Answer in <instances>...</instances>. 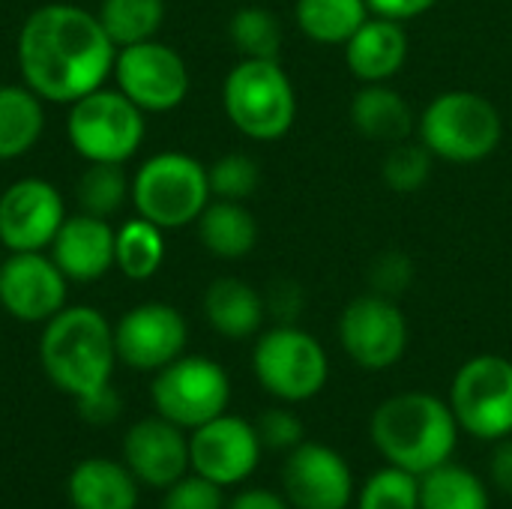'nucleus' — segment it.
<instances>
[{"label":"nucleus","instance_id":"1","mask_svg":"<svg viewBox=\"0 0 512 509\" xmlns=\"http://www.w3.org/2000/svg\"><path fill=\"white\" fill-rule=\"evenodd\" d=\"M117 45L96 12L75 3H45L33 9L15 39L21 84L42 102L72 105L105 87L114 75Z\"/></svg>","mask_w":512,"mask_h":509},{"label":"nucleus","instance_id":"2","mask_svg":"<svg viewBox=\"0 0 512 509\" xmlns=\"http://www.w3.org/2000/svg\"><path fill=\"white\" fill-rule=\"evenodd\" d=\"M459 432L462 429L450 402L423 390L384 399L369 423L372 444L387 459V465H396L414 477L453 462Z\"/></svg>","mask_w":512,"mask_h":509},{"label":"nucleus","instance_id":"3","mask_svg":"<svg viewBox=\"0 0 512 509\" xmlns=\"http://www.w3.org/2000/svg\"><path fill=\"white\" fill-rule=\"evenodd\" d=\"M39 363L48 381L72 399L111 384L117 366L114 324L93 306H63L42 324Z\"/></svg>","mask_w":512,"mask_h":509},{"label":"nucleus","instance_id":"4","mask_svg":"<svg viewBox=\"0 0 512 509\" xmlns=\"http://www.w3.org/2000/svg\"><path fill=\"white\" fill-rule=\"evenodd\" d=\"M231 126L252 141H279L297 120V90L279 60L240 57L222 84Z\"/></svg>","mask_w":512,"mask_h":509},{"label":"nucleus","instance_id":"5","mask_svg":"<svg viewBox=\"0 0 512 509\" xmlns=\"http://www.w3.org/2000/svg\"><path fill=\"white\" fill-rule=\"evenodd\" d=\"M213 201L207 165L180 150L147 156L132 174L129 204L138 216L150 219L162 231H177L204 213Z\"/></svg>","mask_w":512,"mask_h":509},{"label":"nucleus","instance_id":"6","mask_svg":"<svg viewBox=\"0 0 512 509\" xmlns=\"http://www.w3.org/2000/svg\"><path fill=\"white\" fill-rule=\"evenodd\" d=\"M417 132L435 159L471 165L498 150L504 138V120L483 93L447 90L423 108Z\"/></svg>","mask_w":512,"mask_h":509},{"label":"nucleus","instance_id":"7","mask_svg":"<svg viewBox=\"0 0 512 509\" xmlns=\"http://www.w3.org/2000/svg\"><path fill=\"white\" fill-rule=\"evenodd\" d=\"M66 138L84 162L126 165L147 138V114L117 87H99L69 105Z\"/></svg>","mask_w":512,"mask_h":509},{"label":"nucleus","instance_id":"8","mask_svg":"<svg viewBox=\"0 0 512 509\" xmlns=\"http://www.w3.org/2000/svg\"><path fill=\"white\" fill-rule=\"evenodd\" d=\"M258 384L279 402L300 405L315 399L330 378V360L321 342L297 324H276L252 348Z\"/></svg>","mask_w":512,"mask_h":509},{"label":"nucleus","instance_id":"9","mask_svg":"<svg viewBox=\"0 0 512 509\" xmlns=\"http://www.w3.org/2000/svg\"><path fill=\"white\" fill-rule=\"evenodd\" d=\"M450 408L459 429L477 441L512 438V360L480 354L462 363L450 384Z\"/></svg>","mask_w":512,"mask_h":509},{"label":"nucleus","instance_id":"10","mask_svg":"<svg viewBox=\"0 0 512 509\" xmlns=\"http://www.w3.org/2000/svg\"><path fill=\"white\" fill-rule=\"evenodd\" d=\"M150 399L159 417L192 432L228 411L231 378L216 360L183 354L165 369L153 372Z\"/></svg>","mask_w":512,"mask_h":509},{"label":"nucleus","instance_id":"11","mask_svg":"<svg viewBox=\"0 0 512 509\" xmlns=\"http://www.w3.org/2000/svg\"><path fill=\"white\" fill-rule=\"evenodd\" d=\"M111 78L117 81V90L144 114H168L180 108L192 87L183 54L159 39L120 48Z\"/></svg>","mask_w":512,"mask_h":509},{"label":"nucleus","instance_id":"12","mask_svg":"<svg viewBox=\"0 0 512 509\" xmlns=\"http://www.w3.org/2000/svg\"><path fill=\"white\" fill-rule=\"evenodd\" d=\"M339 342L360 369L384 372L408 351V321L393 297L369 291L339 315Z\"/></svg>","mask_w":512,"mask_h":509},{"label":"nucleus","instance_id":"13","mask_svg":"<svg viewBox=\"0 0 512 509\" xmlns=\"http://www.w3.org/2000/svg\"><path fill=\"white\" fill-rule=\"evenodd\" d=\"M117 360L135 372H159L186 354L189 324L171 303H138L114 324Z\"/></svg>","mask_w":512,"mask_h":509},{"label":"nucleus","instance_id":"14","mask_svg":"<svg viewBox=\"0 0 512 509\" xmlns=\"http://www.w3.org/2000/svg\"><path fill=\"white\" fill-rule=\"evenodd\" d=\"M261 453H264V447L255 432V423L234 417L228 411L219 414L216 420L192 429V435H189L192 471L222 489L246 483L261 462Z\"/></svg>","mask_w":512,"mask_h":509},{"label":"nucleus","instance_id":"15","mask_svg":"<svg viewBox=\"0 0 512 509\" xmlns=\"http://www.w3.org/2000/svg\"><path fill=\"white\" fill-rule=\"evenodd\" d=\"M63 222V192L42 177H21L0 192V243L9 252H45Z\"/></svg>","mask_w":512,"mask_h":509},{"label":"nucleus","instance_id":"16","mask_svg":"<svg viewBox=\"0 0 512 509\" xmlns=\"http://www.w3.org/2000/svg\"><path fill=\"white\" fill-rule=\"evenodd\" d=\"M69 297V279L48 252H9L0 261V306L21 324L51 321Z\"/></svg>","mask_w":512,"mask_h":509},{"label":"nucleus","instance_id":"17","mask_svg":"<svg viewBox=\"0 0 512 509\" xmlns=\"http://www.w3.org/2000/svg\"><path fill=\"white\" fill-rule=\"evenodd\" d=\"M282 489L294 509H348L357 498L348 462L318 441H303L288 453Z\"/></svg>","mask_w":512,"mask_h":509},{"label":"nucleus","instance_id":"18","mask_svg":"<svg viewBox=\"0 0 512 509\" xmlns=\"http://www.w3.org/2000/svg\"><path fill=\"white\" fill-rule=\"evenodd\" d=\"M123 462L138 483L168 489L192 471L186 429L159 414L132 423L123 438Z\"/></svg>","mask_w":512,"mask_h":509},{"label":"nucleus","instance_id":"19","mask_svg":"<svg viewBox=\"0 0 512 509\" xmlns=\"http://www.w3.org/2000/svg\"><path fill=\"white\" fill-rule=\"evenodd\" d=\"M48 255L69 282H99L117 267V228L111 225V219H99L90 213L66 216L48 246Z\"/></svg>","mask_w":512,"mask_h":509},{"label":"nucleus","instance_id":"20","mask_svg":"<svg viewBox=\"0 0 512 509\" xmlns=\"http://www.w3.org/2000/svg\"><path fill=\"white\" fill-rule=\"evenodd\" d=\"M408 48L411 42L402 21L369 15L363 27L345 42V63L363 84H384L399 75L408 60Z\"/></svg>","mask_w":512,"mask_h":509},{"label":"nucleus","instance_id":"21","mask_svg":"<svg viewBox=\"0 0 512 509\" xmlns=\"http://www.w3.org/2000/svg\"><path fill=\"white\" fill-rule=\"evenodd\" d=\"M207 324L225 339H249L258 336L267 318L264 297L237 276H219L207 285L201 300Z\"/></svg>","mask_w":512,"mask_h":509},{"label":"nucleus","instance_id":"22","mask_svg":"<svg viewBox=\"0 0 512 509\" xmlns=\"http://www.w3.org/2000/svg\"><path fill=\"white\" fill-rule=\"evenodd\" d=\"M66 495L75 509H135L138 480L126 462L84 459L66 480Z\"/></svg>","mask_w":512,"mask_h":509},{"label":"nucleus","instance_id":"23","mask_svg":"<svg viewBox=\"0 0 512 509\" xmlns=\"http://www.w3.org/2000/svg\"><path fill=\"white\" fill-rule=\"evenodd\" d=\"M351 123L363 138L387 144V147L408 141L417 129L414 108L387 81L363 84L357 90V96L351 99Z\"/></svg>","mask_w":512,"mask_h":509},{"label":"nucleus","instance_id":"24","mask_svg":"<svg viewBox=\"0 0 512 509\" xmlns=\"http://www.w3.org/2000/svg\"><path fill=\"white\" fill-rule=\"evenodd\" d=\"M195 225L201 246L222 261H240L258 246V222L246 201L213 198Z\"/></svg>","mask_w":512,"mask_h":509},{"label":"nucleus","instance_id":"25","mask_svg":"<svg viewBox=\"0 0 512 509\" xmlns=\"http://www.w3.org/2000/svg\"><path fill=\"white\" fill-rule=\"evenodd\" d=\"M45 132V102L27 84H0V162L27 156Z\"/></svg>","mask_w":512,"mask_h":509},{"label":"nucleus","instance_id":"26","mask_svg":"<svg viewBox=\"0 0 512 509\" xmlns=\"http://www.w3.org/2000/svg\"><path fill=\"white\" fill-rule=\"evenodd\" d=\"M297 27L318 45H345L372 15L366 0H297Z\"/></svg>","mask_w":512,"mask_h":509},{"label":"nucleus","instance_id":"27","mask_svg":"<svg viewBox=\"0 0 512 509\" xmlns=\"http://www.w3.org/2000/svg\"><path fill=\"white\" fill-rule=\"evenodd\" d=\"M420 509H492V498L483 477L447 462L420 477Z\"/></svg>","mask_w":512,"mask_h":509},{"label":"nucleus","instance_id":"28","mask_svg":"<svg viewBox=\"0 0 512 509\" xmlns=\"http://www.w3.org/2000/svg\"><path fill=\"white\" fill-rule=\"evenodd\" d=\"M165 231L144 216L126 219L117 228V270L132 282L153 279L165 264Z\"/></svg>","mask_w":512,"mask_h":509},{"label":"nucleus","instance_id":"29","mask_svg":"<svg viewBox=\"0 0 512 509\" xmlns=\"http://www.w3.org/2000/svg\"><path fill=\"white\" fill-rule=\"evenodd\" d=\"M105 33L120 48L156 39L165 24V0H102L96 9Z\"/></svg>","mask_w":512,"mask_h":509},{"label":"nucleus","instance_id":"30","mask_svg":"<svg viewBox=\"0 0 512 509\" xmlns=\"http://www.w3.org/2000/svg\"><path fill=\"white\" fill-rule=\"evenodd\" d=\"M132 192V177H126L123 165H102V162H87L75 183V198L81 213L111 219L129 204Z\"/></svg>","mask_w":512,"mask_h":509},{"label":"nucleus","instance_id":"31","mask_svg":"<svg viewBox=\"0 0 512 509\" xmlns=\"http://www.w3.org/2000/svg\"><path fill=\"white\" fill-rule=\"evenodd\" d=\"M228 39L240 57L252 60H279L285 30L282 21L264 6H243L228 21Z\"/></svg>","mask_w":512,"mask_h":509},{"label":"nucleus","instance_id":"32","mask_svg":"<svg viewBox=\"0 0 512 509\" xmlns=\"http://www.w3.org/2000/svg\"><path fill=\"white\" fill-rule=\"evenodd\" d=\"M432 165L435 156L423 141H399L387 150L384 162H381V177L387 183V189L399 192V195H411L417 189H423L432 177Z\"/></svg>","mask_w":512,"mask_h":509},{"label":"nucleus","instance_id":"33","mask_svg":"<svg viewBox=\"0 0 512 509\" xmlns=\"http://www.w3.org/2000/svg\"><path fill=\"white\" fill-rule=\"evenodd\" d=\"M357 509H420V477L387 465L357 492Z\"/></svg>","mask_w":512,"mask_h":509},{"label":"nucleus","instance_id":"34","mask_svg":"<svg viewBox=\"0 0 512 509\" xmlns=\"http://www.w3.org/2000/svg\"><path fill=\"white\" fill-rule=\"evenodd\" d=\"M210 192L222 201H249L261 186V168L246 153H225L207 165Z\"/></svg>","mask_w":512,"mask_h":509},{"label":"nucleus","instance_id":"35","mask_svg":"<svg viewBox=\"0 0 512 509\" xmlns=\"http://www.w3.org/2000/svg\"><path fill=\"white\" fill-rule=\"evenodd\" d=\"M162 509H225V495L222 486L192 471L165 489Z\"/></svg>","mask_w":512,"mask_h":509},{"label":"nucleus","instance_id":"36","mask_svg":"<svg viewBox=\"0 0 512 509\" xmlns=\"http://www.w3.org/2000/svg\"><path fill=\"white\" fill-rule=\"evenodd\" d=\"M255 432H258L264 450L291 453L297 444H303V423L288 408H270V411H264L255 420Z\"/></svg>","mask_w":512,"mask_h":509},{"label":"nucleus","instance_id":"37","mask_svg":"<svg viewBox=\"0 0 512 509\" xmlns=\"http://www.w3.org/2000/svg\"><path fill=\"white\" fill-rule=\"evenodd\" d=\"M414 279V264L408 255L402 252H384L372 261L369 267V285H372V294H381V297H399Z\"/></svg>","mask_w":512,"mask_h":509},{"label":"nucleus","instance_id":"38","mask_svg":"<svg viewBox=\"0 0 512 509\" xmlns=\"http://www.w3.org/2000/svg\"><path fill=\"white\" fill-rule=\"evenodd\" d=\"M75 405H78L81 420L90 423V426H111L120 417V411H123V399H120V393L111 384H105V387H99L93 393L78 396Z\"/></svg>","mask_w":512,"mask_h":509},{"label":"nucleus","instance_id":"39","mask_svg":"<svg viewBox=\"0 0 512 509\" xmlns=\"http://www.w3.org/2000/svg\"><path fill=\"white\" fill-rule=\"evenodd\" d=\"M267 315H276L279 324H294L303 312V288L291 279H279L270 285V294L264 297Z\"/></svg>","mask_w":512,"mask_h":509},{"label":"nucleus","instance_id":"40","mask_svg":"<svg viewBox=\"0 0 512 509\" xmlns=\"http://www.w3.org/2000/svg\"><path fill=\"white\" fill-rule=\"evenodd\" d=\"M438 0H366L369 12L372 15H381V18H393V21H411L423 12H429Z\"/></svg>","mask_w":512,"mask_h":509},{"label":"nucleus","instance_id":"41","mask_svg":"<svg viewBox=\"0 0 512 509\" xmlns=\"http://www.w3.org/2000/svg\"><path fill=\"white\" fill-rule=\"evenodd\" d=\"M489 477H492V483H495V489H498L501 495L512 498V438L498 441V447L492 450Z\"/></svg>","mask_w":512,"mask_h":509},{"label":"nucleus","instance_id":"42","mask_svg":"<svg viewBox=\"0 0 512 509\" xmlns=\"http://www.w3.org/2000/svg\"><path fill=\"white\" fill-rule=\"evenodd\" d=\"M225 509H291V504L270 489H246V492L234 495L225 504Z\"/></svg>","mask_w":512,"mask_h":509}]
</instances>
